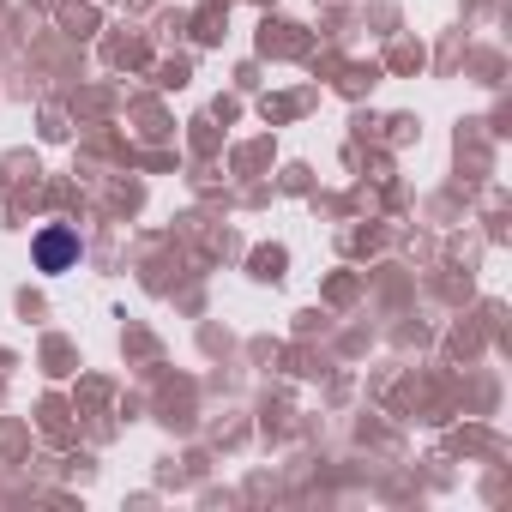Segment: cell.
Returning <instances> with one entry per match:
<instances>
[{
	"label": "cell",
	"mask_w": 512,
	"mask_h": 512,
	"mask_svg": "<svg viewBox=\"0 0 512 512\" xmlns=\"http://www.w3.org/2000/svg\"><path fill=\"white\" fill-rule=\"evenodd\" d=\"M37 260H43V272H67V266L79 260V241H73L67 229H49V235L37 241Z\"/></svg>",
	"instance_id": "1"
}]
</instances>
